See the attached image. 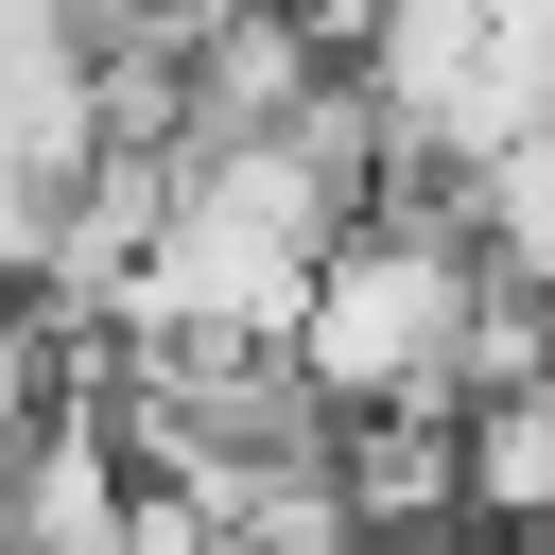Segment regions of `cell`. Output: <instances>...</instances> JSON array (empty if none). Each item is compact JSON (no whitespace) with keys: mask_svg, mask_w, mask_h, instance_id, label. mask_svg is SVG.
<instances>
[{"mask_svg":"<svg viewBox=\"0 0 555 555\" xmlns=\"http://www.w3.org/2000/svg\"><path fill=\"white\" fill-rule=\"evenodd\" d=\"M486 295H503V260L468 243V208L451 191H382L330 243V278L295 295V382L330 416H468Z\"/></svg>","mask_w":555,"mask_h":555,"instance_id":"6da1fadb","label":"cell"}]
</instances>
